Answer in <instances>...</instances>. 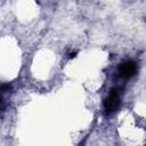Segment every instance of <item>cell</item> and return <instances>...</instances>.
<instances>
[{
  "mask_svg": "<svg viewBox=\"0 0 146 146\" xmlns=\"http://www.w3.org/2000/svg\"><path fill=\"white\" fill-rule=\"evenodd\" d=\"M136 71H137V65L133 60H125L119 67V74L123 79L131 78L132 75H135Z\"/></svg>",
  "mask_w": 146,
  "mask_h": 146,
  "instance_id": "7a4b0ae2",
  "label": "cell"
},
{
  "mask_svg": "<svg viewBox=\"0 0 146 146\" xmlns=\"http://www.w3.org/2000/svg\"><path fill=\"white\" fill-rule=\"evenodd\" d=\"M121 104V90L119 88H113L108 96L104 100V107L107 114L115 112Z\"/></svg>",
  "mask_w": 146,
  "mask_h": 146,
  "instance_id": "6da1fadb",
  "label": "cell"
}]
</instances>
